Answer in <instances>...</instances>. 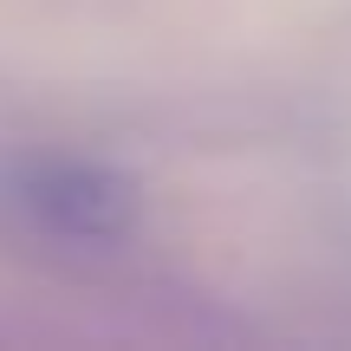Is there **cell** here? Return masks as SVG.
Segmentation results:
<instances>
[{
	"label": "cell",
	"instance_id": "obj_1",
	"mask_svg": "<svg viewBox=\"0 0 351 351\" xmlns=\"http://www.w3.org/2000/svg\"><path fill=\"white\" fill-rule=\"evenodd\" d=\"M13 202L65 241H117L137 221V182L104 163H78V156L26 163L13 176Z\"/></svg>",
	"mask_w": 351,
	"mask_h": 351
}]
</instances>
